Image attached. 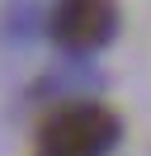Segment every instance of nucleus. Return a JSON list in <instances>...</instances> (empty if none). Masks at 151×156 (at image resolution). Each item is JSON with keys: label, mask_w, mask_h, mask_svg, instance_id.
Listing matches in <instances>:
<instances>
[{"label": "nucleus", "mask_w": 151, "mask_h": 156, "mask_svg": "<svg viewBox=\"0 0 151 156\" xmlns=\"http://www.w3.org/2000/svg\"><path fill=\"white\" fill-rule=\"evenodd\" d=\"M109 142H113V114L76 104V109H61L43 123L38 156H99Z\"/></svg>", "instance_id": "obj_1"}, {"label": "nucleus", "mask_w": 151, "mask_h": 156, "mask_svg": "<svg viewBox=\"0 0 151 156\" xmlns=\"http://www.w3.org/2000/svg\"><path fill=\"white\" fill-rule=\"evenodd\" d=\"M57 43L66 48H99L113 33V0H61V10L52 19Z\"/></svg>", "instance_id": "obj_2"}]
</instances>
